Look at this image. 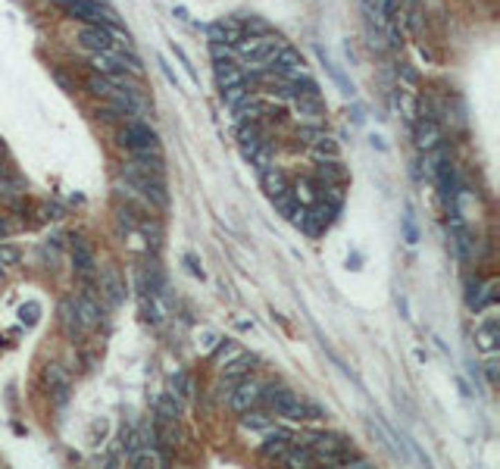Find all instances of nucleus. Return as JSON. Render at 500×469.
<instances>
[{"label":"nucleus","mask_w":500,"mask_h":469,"mask_svg":"<svg viewBox=\"0 0 500 469\" xmlns=\"http://www.w3.org/2000/svg\"><path fill=\"white\" fill-rule=\"evenodd\" d=\"M400 75H403V78H407L409 85H416V72H413V69H407V66H403V69H400Z\"/></svg>","instance_id":"a19ab883"},{"label":"nucleus","mask_w":500,"mask_h":469,"mask_svg":"<svg viewBox=\"0 0 500 469\" xmlns=\"http://www.w3.org/2000/svg\"><path fill=\"white\" fill-rule=\"evenodd\" d=\"M72 300H75V310H78V316H82V326L85 329H94L104 322V310H100V304L91 294H78V297H72Z\"/></svg>","instance_id":"2eb2a0df"},{"label":"nucleus","mask_w":500,"mask_h":469,"mask_svg":"<svg viewBox=\"0 0 500 469\" xmlns=\"http://www.w3.org/2000/svg\"><path fill=\"white\" fill-rule=\"evenodd\" d=\"M260 404V385L250 382V378H241V382H234L232 394H228V407H232V413H244L250 410V407Z\"/></svg>","instance_id":"1a4fd4ad"},{"label":"nucleus","mask_w":500,"mask_h":469,"mask_svg":"<svg viewBox=\"0 0 500 469\" xmlns=\"http://www.w3.org/2000/svg\"><path fill=\"white\" fill-rule=\"evenodd\" d=\"M234 353H238V347H234V341L228 338H219L213 347V363H225V360H232Z\"/></svg>","instance_id":"473e14b6"},{"label":"nucleus","mask_w":500,"mask_h":469,"mask_svg":"<svg viewBox=\"0 0 500 469\" xmlns=\"http://www.w3.org/2000/svg\"><path fill=\"white\" fill-rule=\"evenodd\" d=\"M113 28L116 26H98V22H82V28H78V44L85 47L88 53H107L113 50V41H116V35H113Z\"/></svg>","instance_id":"423d86ee"},{"label":"nucleus","mask_w":500,"mask_h":469,"mask_svg":"<svg viewBox=\"0 0 500 469\" xmlns=\"http://www.w3.org/2000/svg\"><path fill=\"white\" fill-rule=\"evenodd\" d=\"M313 160H319V163H325V160H338L341 156V147H338V141L335 138H328L322 131L319 138H313Z\"/></svg>","instance_id":"4be33fe9"},{"label":"nucleus","mask_w":500,"mask_h":469,"mask_svg":"<svg viewBox=\"0 0 500 469\" xmlns=\"http://www.w3.org/2000/svg\"><path fill=\"white\" fill-rule=\"evenodd\" d=\"M182 260H185V266H188V273H191V275H194V279H201V282H203V279H207V273H203V266H201V260H197V257H194V254H185V257H182Z\"/></svg>","instance_id":"4c0bfd02"},{"label":"nucleus","mask_w":500,"mask_h":469,"mask_svg":"<svg viewBox=\"0 0 500 469\" xmlns=\"http://www.w3.org/2000/svg\"><path fill=\"white\" fill-rule=\"evenodd\" d=\"M403 238H407V244L419 241V232H416V222H413V213H409V210H407V216H403Z\"/></svg>","instance_id":"e433bc0d"},{"label":"nucleus","mask_w":500,"mask_h":469,"mask_svg":"<svg viewBox=\"0 0 500 469\" xmlns=\"http://www.w3.org/2000/svg\"><path fill=\"white\" fill-rule=\"evenodd\" d=\"M407 22H409V32H413V35H419V28H423V13H419V0H409Z\"/></svg>","instance_id":"f704fd0d"},{"label":"nucleus","mask_w":500,"mask_h":469,"mask_svg":"<svg viewBox=\"0 0 500 469\" xmlns=\"http://www.w3.org/2000/svg\"><path fill=\"white\" fill-rule=\"evenodd\" d=\"M0 185H3V169H0Z\"/></svg>","instance_id":"37998d69"},{"label":"nucleus","mask_w":500,"mask_h":469,"mask_svg":"<svg viewBox=\"0 0 500 469\" xmlns=\"http://www.w3.org/2000/svg\"><path fill=\"white\" fill-rule=\"evenodd\" d=\"M213 63H216V85H219V91H225V88L247 82L244 69H241L238 63H232V59H213Z\"/></svg>","instance_id":"dca6fc26"},{"label":"nucleus","mask_w":500,"mask_h":469,"mask_svg":"<svg viewBox=\"0 0 500 469\" xmlns=\"http://www.w3.org/2000/svg\"><path fill=\"white\" fill-rule=\"evenodd\" d=\"M19 260H22V250L16 248V244L0 241V266H3V269H13Z\"/></svg>","instance_id":"c756f323"},{"label":"nucleus","mask_w":500,"mask_h":469,"mask_svg":"<svg viewBox=\"0 0 500 469\" xmlns=\"http://www.w3.org/2000/svg\"><path fill=\"white\" fill-rule=\"evenodd\" d=\"M488 378H491V385L497 382V363H494V360H491V363H488Z\"/></svg>","instance_id":"79ce46f5"},{"label":"nucleus","mask_w":500,"mask_h":469,"mask_svg":"<svg viewBox=\"0 0 500 469\" xmlns=\"http://www.w3.org/2000/svg\"><path fill=\"white\" fill-rule=\"evenodd\" d=\"M254 363H257V357H250V353H234V360L222 369V378H228V382H241L247 372L254 369Z\"/></svg>","instance_id":"5701e85b"},{"label":"nucleus","mask_w":500,"mask_h":469,"mask_svg":"<svg viewBox=\"0 0 500 469\" xmlns=\"http://www.w3.org/2000/svg\"><path fill=\"white\" fill-rule=\"evenodd\" d=\"M154 410L156 416H160V423H178V416H182V404H178L176 394H160V398L154 401Z\"/></svg>","instance_id":"412c9836"},{"label":"nucleus","mask_w":500,"mask_h":469,"mask_svg":"<svg viewBox=\"0 0 500 469\" xmlns=\"http://www.w3.org/2000/svg\"><path fill=\"white\" fill-rule=\"evenodd\" d=\"M57 320H59V329H63V335H66L69 341H82V335L88 332V329L82 326V316H78L75 300H72V297H63V300H59Z\"/></svg>","instance_id":"9b49d317"},{"label":"nucleus","mask_w":500,"mask_h":469,"mask_svg":"<svg viewBox=\"0 0 500 469\" xmlns=\"http://www.w3.org/2000/svg\"><path fill=\"white\" fill-rule=\"evenodd\" d=\"M444 141V131H441V122H438V116H432V113H423L419 116V122H416V144L429 154V150L441 147Z\"/></svg>","instance_id":"9d476101"},{"label":"nucleus","mask_w":500,"mask_h":469,"mask_svg":"<svg viewBox=\"0 0 500 469\" xmlns=\"http://www.w3.org/2000/svg\"><path fill=\"white\" fill-rule=\"evenodd\" d=\"M172 57H176L178 63H182V69L188 72V78H191V82H201V78H197V69H194V66H191V59H188V53H185L182 47L176 44V41H172Z\"/></svg>","instance_id":"72a5a7b5"},{"label":"nucleus","mask_w":500,"mask_h":469,"mask_svg":"<svg viewBox=\"0 0 500 469\" xmlns=\"http://www.w3.org/2000/svg\"><path fill=\"white\" fill-rule=\"evenodd\" d=\"M160 66H163V72H166V78H169L172 85H176V91H182V85H178V78H176V72H172V66L166 63V59H160Z\"/></svg>","instance_id":"ea45409f"},{"label":"nucleus","mask_w":500,"mask_h":469,"mask_svg":"<svg viewBox=\"0 0 500 469\" xmlns=\"http://www.w3.org/2000/svg\"><path fill=\"white\" fill-rule=\"evenodd\" d=\"M279 47H281V41L266 32V35H250V38L244 35L232 50H234V57L241 59V66H247V69H269V63H272Z\"/></svg>","instance_id":"f257e3e1"},{"label":"nucleus","mask_w":500,"mask_h":469,"mask_svg":"<svg viewBox=\"0 0 500 469\" xmlns=\"http://www.w3.org/2000/svg\"><path fill=\"white\" fill-rule=\"evenodd\" d=\"M119 144L129 150L131 156L135 154H160V135L150 129L144 119H129L119 131Z\"/></svg>","instance_id":"20e7f679"},{"label":"nucleus","mask_w":500,"mask_h":469,"mask_svg":"<svg viewBox=\"0 0 500 469\" xmlns=\"http://www.w3.org/2000/svg\"><path fill=\"white\" fill-rule=\"evenodd\" d=\"M294 444V435L291 432H285V429H269L266 432V438H263V444H260V454L266 457V460H281L285 457V450Z\"/></svg>","instance_id":"f8f14e48"},{"label":"nucleus","mask_w":500,"mask_h":469,"mask_svg":"<svg viewBox=\"0 0 500 469\" xmlns=\"http://www.w3.org/2000/svg\"><path fill=\"white\" fill-rule=\"evenodd\" d=\"M475 341H479V347L485 353H494L497 351V320H488V322H481L479 329H475Z\"/></svg>","instance_id":"393cba45"},{"label":"nucleus","mask_w":500,"mask_h":469,"mask_svg":"<svg viewBox=\"0 0 500 469\" xmlns=\"http://www.w3.org/2000/svg\"><path fill=\"white\" fill-rule=\"evenodd\" d=\"M13 232H16V222L10 219V216L0 213V241H7V238H10Z\"/></svg>","instance_id":"58836bf2"},{"label":"nucleus","mask_w":500,"mask_h":469,"mask_svg":"<svg viewBox=\"0 0 500 469\" xmlns=\"http://www.w3.org/2000/svg\"><path fill=\"white\" fill-rule=\"evenodd\" d=\"M207 35H210V44H225V47H234L241 38H244V32H241V22H234V19L213 22V26L207 28Z\"/></svg>","instance_id":"ddd939ff"},{"label":"nucleus","mask_w":500,"mask_h":469,"mask_svg":"<svg viewBox=\"0 0 500 469\" xmlns=\"http://www.w3.org/2000/svg\"><path fill=\"white\" fill-rule=\"evenodd\" d=\"M263 141H266V138H263V129L257 122H241L238 125V147H241V154H244V160H250Z\"/></svg>","instance_id":"4468645a"},{"label":"nucleus","mask_w":500,"mask_h":469,"mask_svg":"<svg viewBox=\"0 0 500 469\" xmlns=\"http://www.w3.org/2000/svg\"><path fill=\"white\" fill-rule=\"evenodd\" d=\"M44 378H47V385H50V391L57 394V404H66V401H69V372L59 363H50L44 369Z\"/></svg>","instance_id":"a211bd4d"},{"label":"nucleus","mask_w":500,"mask_h":469,"mask_svg":"<svg viewBox=\"0 0 500 469\" xmlns=\"http://www.w3.org/2000/svg\"><path fill=\"white\" fill-rule=\"evenodd\" d=\"M294 110H297V119L319 125L325 119V100L322 94H316V98H294Z\"/></svg>","instance_id":"f3484780"},{"label":"nucleus","mask_w":500,"mask_h":469,"mask_svg":"<svg viewBox=\"0 0 500 469\" xmlns=\"http://www.w3.org/2000/svg\"><path fill=\"white\" fill-rule=\"evenodd\" d=\"M222 94V104L225 107H234V104H241V100L250 94V78L247 82H241V85H232V88H225V91H219Z\"/></svg>","instance_id":"cd10ccee"},{"label":"nucleus","mask_w":500,"mask_h":469,"mask_svg":"<svg viewBox=\"0 0 500 469\" xmlns=\"http://www.w3.org/2000/svg\"><path fill=\"white\" fill-rule=\"evenodd\" d=\"M131 466H163V457L147 448H138L135 454H131Z\"/></svg>","instance_id":"7c9ffc66"},{"label":"nucleus","mask_w":500,"mask_h":469,"mask_svg":"<svg viewBox=\"0 0 500 469\" xmlns=\"http://www.w3.org/2000/svg\"><path fill=\"white\" fill-rule=\"evenodd\" d=\"M38 320H41V304L38 300H26V304L19 306V322L26 329H32V326H38Z\"/></svg>","instance_id":"c85d7f7f"},{"label":"nucleus","mask_w":500,"mask_h":469,"mask_svg":"<svg viewBox=\"0 0 500 469\" xmlns=\"http://www.w3.org/2000/svg\"><path fill=\"white\" fill-rule=\"evenodd\" d=\"M98 273H100V291L107 294V300H110V304H122L125 300V285H122V279L116 275V269L104 266V269H98Z\"/></svg>","instance_id":"6ab92c4d"},{"label":"nucleus","mask_w":500,"mask_h":469,"mask_svg":"<svg viewBox=\"0 0 500 469\" xmlns=\"http://www.w3.org/2000/svg\"><path fill=\"white\" fill-rule=\"evenodd\" d=\"M260 401L263 404H269L281 419H288V423H304L306 419V401L300 398L297 391L266 385V388H260Z\"/></svg>","instance_id":"7ed1b4c3"},{"label":"nucleus","mask_w":500,"mask_h":469,"mask_svg":"<svg viewBox=\"0 0 500 469\" xmlns=\"http://www.w3.org/2000/svg\"><path fill=\"white\" fill-rule=\"evenodd\" d=\"M260 182H263V191L269 194V201L288 194V178H285V172L275 169V166H266V169L260 172Z\"/></svg>","instance_id":"aec40b11"},{"label":"nucleus","mask_w":500,"mask_h":469,"mask_svg":"<svg viewBox=\"0 0 500 469\" xmlns=\"http://www.w3.org/2000/svg\"><path fill=\"white\" fill-rule=\"evenodd\" d=\"M241 425H244V429H250V432H269V429H272V416L250 407V410L241 413Z\"/></svg>","instance_id":"a878e982"},{"label":"nucleus","mask_w":500,"mask_h":469,"mask_svg":"<svg viewBox=\"0 0 500 469\" xmlns=\"http://www.w3.org/2000/svg\"><path fill=\"white\" fill-rule=\"evenodd\" d=\"M232 110H234V116H238V122H257V119L266 113V104H260L257 98H250V94H247V98L241 100V104H234Z\"/></svg>","instance_id":"b1692460"},{"label":"nucleus","mask_w":500,"mask_h":469,"mask_svg":"<svg viewBox=\"0 0 500 469\" xmlns=\"http://www.w3.org/2000/svg\"><path fill=\"white\" fill-rule=\"evenodd\" d=\"M72 269L85 285H91L94 275H98V260H94V250L85 238H72Z\"/></svg>","instance_id":"0eeeda50"},{"label":"nucleus","mask_w":500,"mask_h":469,"mask_svg":"<svg viewBox=\"0 0 500 469\" xmlns=\"http://www.w3.org/2000/svg\"><path fill=\"white\" fill-rule=\"evenodd\" d=\"M122 178L125 185L138 188V194L150 203V207H160L166 210L169 207V191H166V182L163 176H150V172H131V169H122Z\"/></svg>","instance_id":"39448f33"},{"label":"nucleus","mask_w":500,"mask_h":469,"mask_svg":"<svg viewBox=\"0 0 500 469\" xmlns=\"http://www.w3.org/2000/svg\"><path fill=\"white\" fill-rule=\"evenodd\" d=\"M319 59H322V66H325V69H328V75L335 78V82H338L341 88H344V94H353V85H347V78L341 75V69H338V66H335V63H331V59H328V53H325V50H319Z\"/></svg>","instance_id":"2f4dec72"},{"label":"nucleus","mask_w":500,"mask_h":469,"mask_svg":"<svg viewBox=\"0 0 500 469\" xmlns=\"http://www.w3.org/2000/svg\"><path fill=\"white\" fill-rule=\"evenodd\" d=\"M313 450V460L325 463V466H344V463H357V466H366V460H360L353 444L341 435H316L313 441H306Z\"/></svg>","instance_id":"f03ea898"},{"label":"nucleus","mask_w":500,"mask_h":469,"mask_svg":"<svg viewBox=\"0 0 500 469\" xmlns=\"http://www.w3.org/2000/svg\"><path fill=\"white\" fill-rule=\"evenodd\" d=\"M172 394H176V398H188L191 394L188 372H176V378H172Z\"/></svg>","instance_id":"c9c22d12"},{"label":"nucleus","mask_w":500,"mask_h":469,"mask_svg":"<svg viewBox=\"0 0 500 469\" xmlns=\"http://www.w3.org/2000/svg\"><path fill=\"white\" fill-rule=\"evenodd\" d=\"M269 69L279 78H294V75H300V72H306V59H304V53L294 50V47H279L272 63H269Z\"/></svg>","instance_id":"6e6552de"},{"label":"nucleus","mask_w":500,"mask_h":469,"mask_svg":"<svg viewBox=\"0 0 500 469\" xmlns=\"http://www.w3.org/2000/svg\"><path fill=\"white\" fill-rule=\"evenodd\" d=\"M319 178H322L325 185H341L347 178V172L341 169L338 160H325V163L319 166Z\"/></svg>","instance_id":"bb28decb"}]
</instances>
